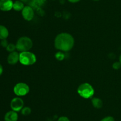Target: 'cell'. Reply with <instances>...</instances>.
<instances>
[{
  "label": "cell",
  "instance_id": "obj_5",
  "mask_svg": "<svg viewBox=\"0 0 121 121\" xmlns=\"http://www.w3.org/2000/svg\"><path fill=\"white\" fill-rule=\"evenodd\" d=\"M29 86L24 83H17L14 87V93L18 96H26L29 93Z\"/></svg>",
  "mask_w": 121,
  "mask_h": 121
},
{
  "label": "cell",
  "instance_id": "obj_3",
  "mask_svg": "<svg viewBox=\"0 0 121 121\" xmlns=\"http://www.w3.org/2000/svg\"><path fill=\"white\" fill-rule=\"evenodd\" d=\"M16 49L20 52L28 51L33 47V42L27 36L21 37L16 43Z\"/></svg>",
  "mask_w": 121,
  "mask_h": 121
},
{
  "label": "cell",
  "instance_id": "obj_2",
  "mask_svg": "<svg viewBox=\"0 0 121 121\" xmlns=\"http://www.w3.org/2000/svg\"><path fill=\"white\" fill-rule=\"evenodd\" d=\"M78 93L83 98H89L94 95L95 90L91 84L85 83L79 85L78 88Z\"/></svg>",
  "mask_w": 121,
  "mask_h": 121
},
{
  "label": "cell",
  "instance_id": "obj_14",
  "mask_svg": "<svg viewBox=\"0 0 121 121\" xmlns=\"http://www.w3.org/2000/svg\"><path fill=\"white\" fill-rule=\"evenodd\" d=\"M21 111V114L24 116H28L31 112V109L29 107H24L22 109Z\"/></svg>",
  "mask_w": 121,
  "mask_h": 121
},
{
  "label": "cell",
  "instance_id": "obj_18",
  "mask_svg": "<svg viewBox=\"0 0 121 121\" xmlns=\"http://www.w3.org/2000/svg\"><path fill=\"white\" fill-rule=\"evenodd\" d=\"M0 44H1V46H2L3 47H5L6 48L9 43H8V41H7V39H2L0 42Z\"/></svg>",
  "mask_w": 121,
  "mask_h": 121
},
{
  "label": "cell",
  "instance_id": "obj_11",
  "mask_svg": "<svg viewBox=\"0 0 121 121\" xmlns=\"http://www.w3.org/2000/svg\"><path fill=\"white\" fill-rule=\"evenodd\" d=\"M9 35V32L7 27L2 25H0V39H7Z\"/></svg>",
  "mask_w": 121,
  "mask_h": 121
},
{
  "label": "cell",
  "instance_id": "obj_7",
  "mask_svg": "<svg viewBox=\"0 0 121 121\" xmlns=\"http://www.w3.org/2000/svg\"><path fill=\"white\" fill-rule=\"evenodd\" d=\"M21 13L24 19L27 21H31L34 17V10L30 6H25L23 9L21 11Z\"/></svg>",
  "mask_w": 121,
  "mask_h": 121
},
{
  "label": "cell",
  "instance_id": "obj_25",
  "mask_svg": "<svg viewBox=\"0 0 121 121\" xmlns=\"http://www.w3.org/2000/svg\"><path fill=\"white\" fill-rule=\"evenodd\" d=\"M0 45H1V44H0Z\"/></svg>",
  "mask_w": 121,
  "mask_h": 121
},
{
  "label": "cell",
  "instance_id": "obj_15",
  "mask_svg": "<svg viewBox=\"0 0 121 121\" xmlns=\"http://www.w3.org/2000/svg\"><path fill=\"white\" fill-rule=\"evenodd\" d=\"M6 49H7V51H8V52H9V53H10V52H14V51H15V49H17L16 45H14V44L13 43H9L8 46H7V47H6Z\"/></svg>",
  "mask_w": 121,
  "mask_h": 121
},
{
  "label": "cell",
  "instance_id": "obj_16",
  "mask_svg": "<svg viewBox=\"0 0 121 121\" xmlns=\"http://www.w3.org/2000/svg\"><path fill=\"white\" fill-rule=\"evenodd\" d=\"M112 67H113V69L116 70H118L119 69L121 68V64L120 63V62H115L112 65Z\"/></svg>",
  "mask_w": 121,
  "mask_h": 121
},
{
  "label": "cell",
  "instance_id": "obj_8",
  "mask_svg": "<svg viewBox=\"0 0 121 121\" xmlns=\"http://www.w3.org/2000/svg\"><path fill=\"white\" fill-rule=\"evenodd\" d=\"M12 0H0V9L3 11H9L13 8Z\"/></svg>",
  "mask_w": 121,
  "mask_h": 121
},
{
  "label": "cell",
  "instance_id": "obj_21",
  "mask_svg": "<svg viewBox=\"0 0 121 121\" xmlns=\"http://www.w3.org/2000/svg\"><path fill=\"white\" fill-rule=\"evenodd\" d=\"M69 2H71V3H76V2H79L80 0H67Z\"/></svg>",
  "mask_w": 121,
  "mask_h": 121
},
{
  "label": "cell",
  "instance_id": "obj_20",
  "mask_svg": "<svg viewBox=\"0 0 121 121\" xmlns=\"http://www.w3.org/2000/svg\"><path fill=\"white\" fill-rule=\"evenodd\" d=\"M57 121H70L69 119L66 116H61L58 119Z\"/></svg>",
  "mask_w": 121,
  "mask_h": 121
},
{
  "label": "cell",
  "instance_id": "obj_6",
  "mask_svg": "<svg viewBox=\"0 0 121 121\" xmlns=\"http://www.w3.org/2000/svg\"><path fill=\"white\" fill-rule=\"evenodd\" d=\"M11 108L15 112H19L24 107V101L20 97H15L13 98L10 103Z\"/></svg>",
  "mask_w": 121,
  "mask_h": 121
},
{
  "label": "cell",
  "instance_id": "obj_1",
  "mask_svg": "<svg viewBox=\"0 0 121 121\" xmlns=\"http://www.w3.org/2000/svg\"><path fill=\"white\" fill-rule=\"evenodd\" d=\"M74 39L70 34L61 33L58 34L54 40V46L59 51L67 52L73 48Z\"/></svg>",
  "mask_w": 121,
  "mask_h": 121
},
{
  "label": "cell",
  "instance_id": "obj_17",
  "mask_svg": "<svg viewBox=\"0 0 121 121\" xmlns=\"http://www.w3.org/2000/svg\"><path fill=\"white\" fill-rule=\"evenodd\" d=\"M100 121H115L114 117H113L112 116H106V117H104L102 119L100 120Z\"/></svg>",
  "mask_w": 121,
  "mask_h": 121
},
{
  "label": "cell",
  "instance_id": "obj_19",
  "mask_svg": "<svg viewBox=\"0 0 121 121\" xmlns=\"http://www.w3.org/2000/svg\"><path fill=\"white\" fill-rule=\"evenodd\" d=\"M63 56V54L62 53H61V52H58V53H57V54L56 55V57L57 59H59V60H62L64 58Z\"/></svg>",
  "mask_w": 121,
  "mask_h": 121
},
{
  "label": "cell",
  "instance_id": "obj_4",
  "mask_svg": "<svg viewBox=\"0 0 121 121\" xmlns=\"http://www.w3.org/2000/svg\"><path fill=\"white\" fill-rule=\"evenodd\" d=\"M37 60L36 56L32 52L29 51L21 52L20 53L19 61L24 65H31L35 63Z\"/></svg>",
  "mask_w": 121,
  "mask_h": 121
},
{
  "label": "cell",
  "instance_id": "obj_22",
  "mask_svg": "<svg viewBox=\"0 0 121 121\" xmlns=\"http://www.w3.org/2000/svg\"><path fill=\"white\" fill-rule=\"evenodd\" d=\"M2 72H3V67L1 65V64H0V76L2 75Z\"/></svg>",
  "mask_w": 121,
  "mask_h": 121
},
{
  "label": "cell",
  "instance_id": "obj_23",
  "mask_svg": "<svg viewBox=\"0 0 121 121\" xmlns=\"http://www.w3.org/2000/svg\"><path fill=\"white\" fill-rule=\"evenodd\" d=\"M119 62H120V63L121 64V54L120 56H119Z\"/></svg>",
  "mask_w": 121,
  "mask_h": 121
},
{
  "label": "cell",
  "instance_id": "obj_9",
  "mask_svg": "<svg viewBox=\"0 0 121 121\" xmlns=\"http://www.w3.org/2000/svg\"><path fill=\"white\" fill-rule=\"evenodd\" d=\"M19 59H20V53L16 51L10 52L7 57V62L10 65L16 64L19 61Z\"/></svg>",
  "mask_w": 121,
  "mask_h": 121
},
{
  "label": "cell",
  "instance_id": "obj_24",
  "mask_svg": "<svg viewBox=\"0 0 121 121\" xmlns=\"http://www.w3.org/2000/svg\"><path fill=\"white\" fill-rule=\"evenodd\" d=\"M93 1H99V0H93Z\"/></svg>",
  "mask_w": 121,
  "mask_h": 121
},
{
  "label": "cell",
  "instance_id": "obj_10",
  "mask_svg": "<svg viewBox=\"0 0 121 121\" xmlns=\"http://www.w3.org/2000/svg\"><path fill=\"white\" fill-rule=\"evenodd\" d=\"M18 119V115L17 112L14 110H10L5 113L4 116L5 121H17Z\"/></svg>",
  "mask_w": 121,
  "mask_h": 121
},
{
  "label": "cell",
  "instance_id": "obj_12",
  "mask_svg": "<svg viewBox=\"0 0 121 121\" xmlns=\"http://www.w3.org/2000/svg\"><path fill=\"white\" fill-rule=\"evenodd\" d=\"M92 103L93 106L96 109H100L103 106L102 100L98 97H92Z\"/></svg>",
  "mask_w": 121,
  "mask_h": 121
},
{
  "label": "cell",
  "instance_id": "obj_13",
  "mask_svg": "<svg viewBox=\"0 0 121 121\" xmlns=\"http://www.w3.org/2000/svg\"><path fill=\"white\" fill-rule=\"evenodd\" d=\"M24 3L21 1H15L13 4V8L14 10L16 11H20L23 9L24 8Z\"/></svg>",
  "mask_w": 121,
  "mask_h": 121
}]
</instances>
